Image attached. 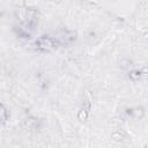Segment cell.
Listing matches in <instances>:
<instances>
[{
	"label": "cell",
	"instance_id": "2",
	"mask_svg": "<svg viewBox=\"0 0 148 148\" xmlns=\"http://www.w3.org/2000/svg\"><path fill=\"white\" fill-rule=\"evenodd\" d=\"M60 39L62 42H65V43H71V42H73L75 39V34L74 32H71V31H66V34L62 32Z\"/></svg>",
	"mask_w": 148,
	"mask_h": 148
},
{
	"label": "cell",
	"instance_id": "1",
	"mask_svg": "<svg viewBox=\"0 0 148 148\" xmlns=\"http://www.w3.org/2000/svg\"><path fill=\"white\" fill-rule=\"evenodd\" d=\"M36 45H37V49L38 50H42V51H50V50H53L54 47H57V42L47 36H43L40 37L37 42H36Z\"/></svg>",
	"mask_w": 148,
	"mask_h": 148
},
{
	"label": "cell",
	"instance_id": "4",
	"mask_svg": "<svg viewBox=\"0 0 148 148\" xmlns=\"http://www.w3.org/2000/svg\"><path fill=\"white\" fill-rule=\"evenodd\" d=\"M131 113H132L133 116H135L136 118H139V117H142V114H143V110H142V108H135V109L132 110Z\"/></svg>",
	"mask_w": 148,
	"mask_h": 148
},
{
	"label": "cell",
	"instance_id": "3",
	"mask_svg": "<svg viewBox=\"0 0 148 148\" xmlns=\"http://www.w3.org/2000/svg\"><path fill=\"white\" fill-rule=\"evenodd\" d=\"M89 110H90V108H88V106H83V108L80 110L79 114H77L79 120H81V121L87 120V118H88V116H89Z\"/></svg>",
	"mask_w": 148,
	"mask_h": 148
},
{
	"label": "cell",
	"instance_id": "5",
	"mask_svg": "<svg viewBox=\"0 0 148 148\" xmlns=\"http://www.w3.org/2000/svg\"><path fill=\"white\" fill-rule=\"evenodd\" d=\"M1 113H2V124H5V121H6V110H5L3 105L1 108Z\"/></svg>",
	"mask_w": 148,
	"mask_h": 148
},
{
	"label": "cell",
	"instance_id": "6",
	"mask_svg": "<svg viewBox=\"0 0 148 148\" xmlns=\"http://www.w3.org/2000/svg\"><path fill=\"white\" fill-rule=\"evenodd\" d=\"M147 148H148V146H147Z\"/></svg>",
	"mask_w": 148,
	"mask_h": 148
}]
</instances>
